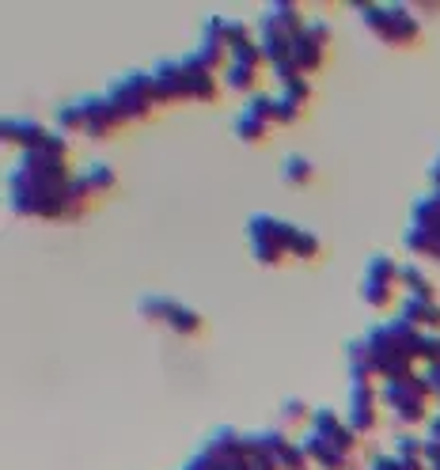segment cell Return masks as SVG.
Segmentation results:
<instances>
[{"instance_id": "cell-1", "label": "cell", "mask_w": 440, "mask_h": 470, "mask_svg": "<svg viewBox=\"0 0 440 470\" xmlns=\"http://www.w3.org/2000/svg\"><path fill=\"white\" fill-rule=\"evenodd\" d=\"M65 160H68V140L58 130L46 137L42 148L20 152V160L12 163L4 179L8 209L16 217H35V220H68L84 212L92 197L84 194Z\"/></svg>"}, {"instance_id": "cell-2", "label": "cell", "mask_w": 440, "mask_h": 470, "mask_svg": "<svg viewBox=\"0 0 440 470\" xmlns=\"http://www.w3.org/2000/svg\"><path fill=\"white\" fill-rule=\"evenodd\" d=\"M361 338H364V346L376 361L380 383L399 379V376H418V341H421L418 326H410V323H403L399 315H395L388 323H372Z\"/></svg>"}, {"instance_id": "cell-3", "label": "cell", "mask_w": 440, "mask_h": 470, "mask_svg": "<svg viewBox=\"0 0 440 470\" xmlns=\"http://www.w3.org/2000/svg\"><path fill=\"white\" fill-rule=\"evenodd\" d=\"M107 103L115 107V114L122 122H137V118H148V114L160 103V95H156V80L148 68H130V73H118L115 80L103 88Z\"/></svg>"}, {"instance_id": "cell-4", "label": "cell", "mask_w": 440, "mask_h": 470, "mask_svg": "<svg viewBox=\"0 0 440 470\" xmlns=\"http://www.w3.org/2000/svg\"><path fill=\"white\" fill-rule=\"evenodd\" d=\"M403 247L418 262H440V194L429 190L410 205V224L403 235Z\"/></svg>"}, {"instance_id": "cell-5", "label": "cell", "mask_w": 440, "mask_h": 470, "mask_svg": "<svg viewBox=\"0 0 440 470\" xmlns=\"http://www.w3.org/2000/svg\"><path fill=\"white\" fill-rule=\"evenodd\" d=\"M357 16L388 46H414L421 38V20L406 4H357Z\"/></svg>"}, {"instance_id": "cell-6", "label": "cell", "mask_w": 440, "mask_h": 470, "mask_svg": "<svg viewBox=\"0 0 440 470\" xmlns=\"http://www.w3.org/2000/svg\"><path fill=\"white\" fill-rule=\"evenodd\" d=\"M429 387L421 383V376H399V379H383L380 383V406L391 410L399 425H425L429 414Z\"/></svg>"}, {"instance_id": "cell-7", "label": "cell", "mask_w": 440, "mask_h": 470, "mask_svg": "<svg viewBox=\"0 0 440 470\" xmlns=\"http://www.w3.org/2000/svg\"><path fill=\"white\" fill-rule=\"evenodd\" d=\"M292 224L274 217V212H254L247 217V251L259 266H281L289 259Z\"/></svg>"}, {"instance_id": "cell-8", "label": "cell", "mask_w": 440, "mask_h": 470, "mask_svg": "<svg viewBox=\"0 0 440 470\" xmlns=\"http://www.w3.org/2000/svg\"><path fill=\"white\" fill-rule=\"evenodd\" d=\"M137 311H140V319H148L156 326H167L172 334H182V338H190V334H197L205 326L194 307L175 300V296H160V292H145V296H140Z\"/></svg>"}, {"instance_id": "cell-9", "label": "cell", "mask_w": 440, "mask_h": 470, "mask_svg": "<svg viewBox=\"0 0 440 470\" xmlns=\"http://www.w3.org/2000/svg\"><path fill=\"white\" fill-rule=\"evenodd\" d=\"M395 289H399V262L383 251L368 254L361 269V300L368 307H388L395 300Z\"/></svg>"}, {"instance_id": "cell-10", "label": "cell", "mask_w": 440, "mask_h": 470, "mask_svg": "<svg viewBox=\"0 0 440 470\" xmlns=\"http://www.w3.org/2000/svg\"><path fill=\"white\" fill-rule=\"evenodd\" d=\"M269 125H274V95L266 92H254L244 107L236 110L232 118V133L244 140V145H259V140H266Z\"/></svg>"}, {"instance_id": "cell-11", "label": "cell", "mask_w": 440, "mask_h": 470, "mask_svg": "<svg viewBox=\"0 0 440 470\" xmlns=\"http://www.w3.org/2000/svg\"><path fill=\"white\" fill-rule=\"evenodd\" d=\"M331 46V23L326 20H308V27L292 38V65L300 68V76L316 73L323 65V53Z\"/></svg>"}, {"instance_id": "cell-12", "label": "cell", "mask_w": 440, "mask_h": 470, "mask_svg": "<svg viewBox=\"0 0 440 470\" xmlns=\"http://www.w3.org/2000/svg\"><path fill=\"white\" fill-rule=\"evenodd\" d=\"M148 73L156 80L160 103H190V76H187L182 57H156V65Z\"/></svg>"}, {"instance_id": "cell-13", "label": "cell", "mask_w": 440, "mask_h": 470, "mask_svg": "<svg viewBox=\"0 0 440 470\" xmlns=\"http://www.w3.org/2000/svg\"><path fill=\"white\" fill-rule=\"evenodd\" d=\"M224 20L228 16H209L202 23V38H197V46L190 50V57L197 65H205L212 68V73H224L228 68V31H224Z\"/></svg>"}, {"instance_id": "cell-14", "label": "cell", "mask_w": 440, "mask_h": 470, "mask_svg": "<svg viewBox=\"0 0 440 470\" xmlns=\"http://www.w3.org/2000/svg\"><path fill=\"white\" fill-rule=\"evenodd\" d=\"M376 414H380V387L372 383H349L346 394V421L357 436H368L376 429Z\"/></svg>"}, {"instance_id": "cell-15", "label": "cell", "mask_w": 440, "mask_h": 470, "mask_svg": "<svg viewBox=\"0 0 440 470\" xmlns=\"http://www.w3.org/2000/svg\"><path fill=\"white\" fill-rule=\"evenodd\" d=\"M76 103H80V114H84V137H92V140H103L110 137L122 125V118L115 114V107L107 103V95L103 92H88V95H76Z\"/></svg>"}, {"instance_id": "cell-16", "label": "cell", "mask_w": 440, "mask_h": 470, "mask_svg": "<svg viewBox=\"0 0 440 470\" xmlns=\"http://www.w3.org/2000/svg\"><path fill=\"white\" fill-rule=\"evenodd\" d=\"M50 133H53L50 125H42L38 118H27V114H4V118H0V137H4V145L20 148V152L42 148Z\"/></svg>"}, {"instance_id": "cell-17", "label": "cell", "mask_w": 440, "mask_h": 470, "mask_svg": "<svg viewBox=\"0 0 440 470\" xmlns=\"http://www.w3.org/2000/svg\"><path fill=\"white\" fill-rule=\"evenodd\" d=\"M308 429H316L323 440H331V444H334V448H342L346 455H353V448H357V433H353V429H349V421H346V418H338L331 406H319L316 414H311Z\"/></svg>"}, {"instance_id": "cell-18", "label": "cell", "mask_w": 440, "mask_h": 470, "mask_svg": "<svg viewBox=\"0 0 440 470\" xmlns=\"http://www.w3.org/2000/svg\"><path fill=\"white\" fill-rule=\"evenodd\" d=\"M300 448L311 459V466H319V470H349V455L342 448H334L331 440H323L316 429H304Z\"/></svg>"}, {"instance_id": "cell-19", "label": "cell", "mask_w": 440, "mask_h": 470, "mask_svg": "<svg viewBox=\"0 0 440 470\" xmlns=\"http://www.w3.org/2000/svg\"><path fill=\"white\" fill-rule=\"evenodd\" d=\"M399 319L418 326V331L440 334V300H421V296H399Z\"/></svg>"}, {"instance_id": "cell-20", "label": "cell", "mask_w": 440, "mask_h": 470, "mask_svg": "<svg viewBox=\"0 0 440 470\" xmlns=\"http://www.w3.org/2000/svg\"><path fill=\"white\" fill-rule=\"evenodd\" d=\"M259 23H269V27H277V31H285V35H300L308 27V16H304V8L296 4V0H274V4L262 8Z\"/></svg>"}, {"instance_id": "cell-21", "label": "cell", "mask_w": 440, "mask_h": 470, "mask_svg": "<svg viewBox=\"0 0 440 470\" xmlns=\"http://www.w3.org/2000/svg\"><path fill=\"white\" fill-rule=\"evenodd\" d=\"M76 182L84 187V194H88V197H103V194H110V190L118 187V175H115V167H110L107 160H92V163L80 167Z\"/></svg>"}, {"instance_id": "cell-22", "label": "cell", "mask_w": 440, "mask_h": 470, "mask_svg": "<svg viewBox=\"0 0 440 470\" xmlns=\"http://www.w3.org/2000/svg\"><path fill=\"white\" fill-rule=\"evenodd\" d=\"M399 284L406 296H421V300H436V284L433 277L425 274V266L418 259H406L399 262Z\"/></svg>"}, {"instance_id": "cell-23", "label": "cell", "mask_w": 440, "mask_h": 470, "mask_svg": "<svg viewBox=\"0 0 440 470\" xmlns=\"http://www.w3.org/2000/svg\"><path fill=\"white\" fill-rule=\"evenodd\" d=\"M182 65H187V76H190V103H212L217 99V73L197 65L190 53H182Z\"/></svg>"}, {"instance_id": "cell-24", "label": "cell", "mask_w": 440, "mask_h": 470, "mask_svg": "<svg viewBox=\"0 0 440 470\" xmlns=\"http://www.w3.org/2000/svg\"><path fill=\"white\" fill-rule=\"evenodd\" d=\"M346 372H349V383H372V379H380L376 376V361H372V353H368L364 338H353L349 346H346Z\"/></svg>"}, {"instance_id": "cell-25", "label": "cell", "mask_w": 440, "mask_h": 470, "mask_svg": "<svg viewBox=\"0 0 440 470\" xmlns=\"http://www.w3.org/2000/svg\"><path fill=\"white\" fill-rule=\"evenodd\" d=\"M224 88H232V92H244L247 99L259 92V68L254 65H236L228 61V68H224Z\"/></svg>"}, {"instance_id": "cell-26", "label": "cell", "mask_w": 440, "mask_h": 470, "mask_svg": "<svg viewBox=\"0 0 440 470\" xmlns=\"http://www.w3.org/2000/svg\"><path fill=\"white\" fill-rule=\"evenodd\" d=\"M311 175H316V163H311L308 155H300V152L285 155V163H281V179H285L289 187H308Z\"/></svg>"}, {"instance_id": "cell-27", "label": "cell", "mask_w": 440, "mask_h": 470, "mask_svg": "<svg viewBox=\"0 0 440 470\" xmlns=\"http://www.w3.org/2000/svg\"><path fill=\"white\" fill-rule=\"evenodd\" d=\"M319 254V235L311 227H300L292 224V243H289V259H300V262H311Z\"/></svg>"}, {"instance_id": "cell-28", "label": "cell", "mask_w": 440, "mask_h": 470, "mask_svg": "<svg viewBox=\"0 0 440 470\" xmlns=\"http://www.w3.org/2000/svg\"><path fill=\"white\" fill-rule=\"evenodd\" d=\"M391 455L403 463H418L425 459V436H414V433H395L391 440Z\"/></svg>"}, {"instance_id": "cell-29", "label": "cell", "mask_w": 440, "mask_h": 470, "mask_svg": "<svg viewBox=\"0 0 440 470\" xmlns=\"http://www.w3.org/2000/svg\"><path fill=\"white\" fill-rule=\"evenodd\" d=\"M53 130L58 133H84V114H80V103L76 99H68V103H61L58 110H53Z\"/></svg>"}, {"instance_id": "cell-30", "label": "cell", "mask_w": 440, "mask_h": 470, "mask_svg": "<svg viewBox=\"0 0 440 470\" xmlns=\"http://www.w3.org/2000/svg\"><path fill=\"white\" fill-rule=\"evenodd\" d=\"M311 414H316V410H308L304 398H285L281 410H277L281 425H304V421H311Z\"/></svg>"}, {"instance_id": "cell-31", "label": "cell", "mask_w": 440, "mask_h": 470, "mask_svg": "<svg viewBox=\"0 0 440 470\" xmlns=\"http://www.w3.org/2000/svg\"><path fill=\"white\" fill-rule=\"evenodd\" d=\"M300 110H304V103H296L292 95H285V92L274 95V122H277V125L296 122V118H300Z\"/></svg>"}, {"instance_id": "cell-32", "label": "cell", "mask_w": 440, "mask_h": 470, "mask_svg": "<svg viewBox=\"0 0 440 470\" xmlns=\"http://www.w3.org/2000/svg\"><path fill=\"white\" fill-rule=\"evenodd\" d=\"M436 361H440V334L421 331V341H418V364H436Z\"/></svg>"}, {"instance_id": "cell-33", "label": "cell", "mask_w": 440, "mask_h": 470, "mask_svg": "<svg viewBox=\"0 0 440 470\" xmlns=\"http://www.w3.org/2000/svg\"><path fill=\"white\" fill-rule=\"evenodd\" d=\"M421 383H425V387H429V394L436 398V402H440V361L436 364H421Z\"/></svg>"}, {"instance_id": "cell-34", "label": "cell", "mask_w": 440, "mask_h": 470, "mask_svg": "<svg viewBox=\"0 0 440 470\" xmlns=\"http://www.w3.org/2000/svg\"><path fill=\"white\" fill-rule=\"evenodd\" d=\"M425 175H429V190L440 194V148H436V155L429 160V171H425Z\"/></svg>"}, {"instance_id": "cell-35", "label": "cell", "mask_w": 440, "mask_h": 470, "mask_svg": "<svg viewBox=\"0 0 440 470\" xmlns=\"http://www.w3.org/2000/svg\"><path fill=\"white\" fill-rule=\"evenodd\" d=\"M425 466L440 470V444H429V440H425Z\"/></svg>"}, {"instance_id": "cell-36", "label": "cell", "mask_w": 440, "mask_h": 470, "mask_svg": "<svg viewBox=\"0 0 440 470\" xmlns=\"http://www.w3.org/2000/svg\"><path fill=\"white\" fill-rule=\"evenodd\" d=\"M425 440H429V444H440V414H433L425 421Z\"/></svg>"}]
</instances>
